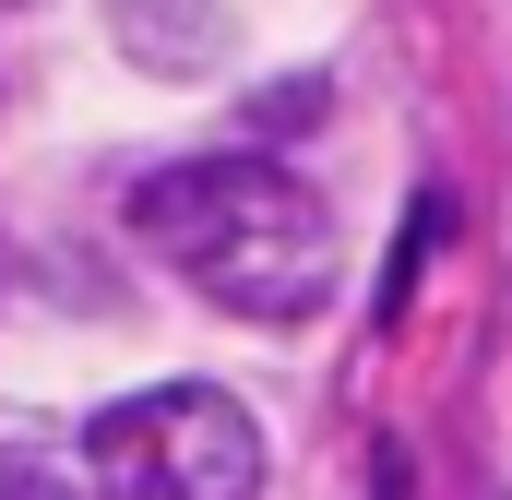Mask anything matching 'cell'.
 <instances>
[{
    "instance_id": "1",
    "label": "cell",
    "mask_w": 512,
    "mask_h": 500,
    "mask_svg": "<svg viewBox=\"0 0 512 500\" xmlns=\"http://www.w3.org/2000/svg\"><path fill=\"white\" fill-rule=\"evenodd\" d=\"M131 227L191 298H215L239 322H310L334 298V215L274 155H191V167L143 179Z\"/></svg>"
},
{
    "instance_id": "2",
    "label": "cell",
    "mask_w": 512,
    "mask_h": 500,
    "mask_svg": "<svg viewBox=\"0 0 512 500\" xmlns=\"http://www.w3.org/2000/svg\"><path fill=\"white\" fill-rule=\"evenodd\" d=\"M84 477L120 500H251L262 489V429L215 381H167L131 393L84 429Z\"/></svg>"
},
{
    "instance_id": "3",
    "label": "cell",
    "mask_w": 512,
    "mask_h": 500,
    "mask_svg": "<svg viewBox=\"0 0 512 500\" xmlns=\"http://www.w3.org/2000/svg\"><path fill=\"white\" fill-rule=\"evenodd\" d=\"M108 24L143 72H215V48H227L215 0H108Z\"/></svg>"
},
{
    "instance_id": "4",
    "label": "cell",
    "mask_w": 512,
    "mask_h": 500,
    "mask_svg": "<svg viewBox=\"0 0 512 500\" xmlns=\"http://www.w3.org/2000/svg\"><path fill=\"white\" fill-rule=\"evenodd\" d=\"M0 500H96V477L60 453H0Z\"/></svg>"
},
{
    "instance_id": "5",
    "label": "cell",
    "mask_w": 512,
    "mask_h": 500,
    "mask_svg": "<svg viewBox=\"0 0 512 500\" xmlns=\"http://www.w3.org/2000/svg\"><path fill=\"white\" fill-rule=\"evenodd\" d=\"M310 108H322V84H286V96H262L251 120H262V131H310Z\"/></svg>"
}]
</instances>
